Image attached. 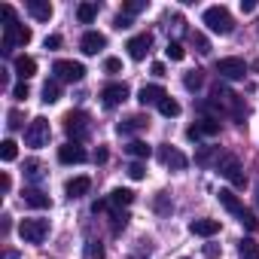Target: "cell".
Returning a JSON list of instances; mask_svg holds the SVG:
<instances>
[{
	"mask_svg": "<svg viewBox=\"0 0 259 259\" xmlns=\"http://www.w3.org/2000/svg\"><path fill=\"white\" fill-rule=\"evenodd\" d=\"M128 177H132V180H144V177H147L144 162H132V165H128Z\"/></svg>",
	"mask_w": 259,
	"mask_h": 259,
	"instance_id": "d590c367",
	"label": "cell"
},
{
	"mask_svg": "<svg viewBox=\"0 0 259 259\" xmlns=\"http://www.w3.org/2000/svg\"><path fill=\"white\" fill-rule=\"evenodd\" d=\"M49 138H52L49 119L37 116V119H31V122H28V128H25V144H28V147L40 150V147H46V144H49Z\"/></svg>",
	"mask_w": 259,
	"mask_h": 259,
	"instance_id": "277c9868",
	"label": "cell"
},
{
	"mask_svg": "<svg viewBox=\"0 0 259 259\" xmlns=\"http://www.w3.org/2000/svg\"><path fill=\"white\" fill-rule=\"evenodd\" d=\"M64 189H67V198L73 201V198H82V195L92 189V180H89V177H73Z\"/></svg>",
	"mask_w": 259,
	"mask_h": 259,
	"instance_id": "44dd1931",
	"label": "cell"
},
{
	"mask_svg": "<svg viewBox=\"0 0 259 259\" xmlns=\"http://www.w3.org/2000/svg\"><path fill=\"white\" fill-rule=\"evenodd\" d=\"M153 73H156V76H165V64H162V61H156V64H153Z\"/></svg>",
	"mask_w": 259,
	"mask_h": 259,
	"instance_id": "816d5d0a",
	"label": "cell"
},
{
	"mask_svg": "<svg viewBox=\"0 0 259 259\" xmlns=\"http://www.w3.org/2000/svg\"><path fill=\"white\" fill-rule=\"evenodd\" d=\"M125 226H128V213L113 210V232H119V229H125Z\"/></svg>",
	"mask_w": 259,
	"mask_h": 259,
	"instance_id": "ab89813d",
	"label": "cell"
},
{
	"mask_svg": "<svg viewBox=\"0 0 259 259\" xmlns=\"http://www.w3.org/2000/svg\"><path fill=\"white\" fill-rule=\"evenodd\" d=\"M101 98H104V107H119L128 98V85L125 82H110V85L101 89Z\"/></svg>",
	"mask_w": 259,
	"mask_h": 259,
	"instance_id": "8fae6325",
	"label": "cell"
},
{
	"mask_svg": "<svg viewBox=\"0 0 259 259\" xmlns=\"http://www.w3.org/2000/svg\"><path fill=\"white\" fill-rule=\"evenodd\" d=\"M116 28H119V31L132 28V19H128V16H116Z\"/></svg>",
	"mask_w": 259,
	"mask_h": 259,
	"instance_id": "7dc6e473",
	"label": "cell"
},
{
	"mask_svg": "<svg viewBox=\"0 0 259 259\" xmlns=\"http://www.w3.org/2000/svg\"><path fill=\"white\" fill-rule=\"evenodd\" d=\"M107 201H110V207L116 210V207H128L135 201V192L132 189H113L110 195H107Z\"/></svg>",
	"mask_w": 259,
	"mask_h": 259,
	"instance_id": "603a6c76",
	"label": "cell"
},
{
	"mask_svg": "<svg viewBox=\"0 0 259 259\" xmlns=\"http://www.w3.org/2000/svg\"><path fill=\"white\" fill-rule=\"evenodd\" d=\"M256 204H259V192H256Z\"/></svg>",
	"mask_w": 259,
	"mask_h": 259,
	"instance_id": "f5cc1de1",
	"label": "cell"
},
{
	"mask_svg": "<svg viewBox=\"0 0 259 259\" xmlns=\"http://www.w3.org/2000/svg\"><path fill=\"white\" fill-rule=\"evenodd\" d=\"M159 113L168 116V119H174V116H180V104H177L174 98H165V101L159 104Z\"/></svg>",
	"mask_w": 259,
	"mask_h": 259,
	"instance_id": "4dcf8cb0",
	"label": "cell"
},
{
	"mask_svg": "<svg viewBox=\"0 0 259 259\" xmlns=\"http://www.w3.org/2000/svg\"><path fill=\"white\" fill-rule=\"evenodd\" d=\"M28 95H31V89H28V82H19V85L13 89V98H16V101H25Z\"/></svg>",
	"mask_w": 259,
	"mask_h": 259,
	"instance_id": "b9f144b4",
	"label": "cell"
},
{
	"mask_svg": "<svg viewBox=\"0 0 259 259\" xmlns=\"http://www.w3.org/2000/svg\"><path fill=\"white\" fill-rule=\"evenodd\" d=\"M104 70H107V73H119V70H122V61H119V58H107V61H104Z\"/></svg>",
	"mask_w": 259,
	"mask_h": 259,
	"instance_id": "ee69618b",
	"label": "cell"
},
{
	"mask_svg": "<svg viewBox=\"0 0 259 259\" xmlns=\"http://www.w3.org/2000/svg\"><path fill=\"white\" fill-rule=\"evenodd\" d=\"M58 98H61V82L58 79H49L43 85V104H55Z\"/></svg>",
	"mask_w": 259,
	"mask_h": 259,
	"instance_id": "484cf974",
	"label": "cell"
},
{
	"mask_svg": "<svg viewBox=\"0 0 259 259\" xmlns=\"http://www.w3.org/2000/svg\"><path fill=\"white\" fill-rule=\"evenodd\" d=\"M95 16H98V7H95V4H79V7H76V19H79V25H92Z\"/></svg>",
	"mask_w": 259,
	"mask_h": 259,
	"instance_id": "d4e9b609",
	"label": "cell"
},
{
	"mask_svg": "<svg viewBox=\"0 0 259 259\" xmlns=\"http://www.w3.org/2000/svg\"><path fill=\"white\" fill-rule=\"evenodd\" d=\"M213 156H217V150H210V147H204V150H201V153L195 156V162H198V165H210V162H213Z\"/></svg>",
	"mask_w": 259,
	"mask_h": 259,
	"instance_id": "f35d334b",
	"label": "cell"
},
{
	"mask_svg": "<svg viewBox=\"0 0 259 259\" xmlns=\"http://www.w3.org/2000/svg\"><path fill=\"white\" fill-rule=\"evenodd\" d=\"M192 43L198 46V52H201V55H207V52H210V43H207V37H204V34H192Z\"/></svg>",
	"mask_w": 259,
	"mask_h": 259,
	"instance_id": "74e56055",
	"label": "cell"
},
{
	"mask_svg": "<svg viewBox=\"0 0 259 259\" xmlns=\"http://www.w3.org/2000/svg\"><path fill=\"white\" fill-rule=\"evenodd\" d=\"M238 253H241V259H259V244L253 238H244L238 244Z\"/></svg>",
	"mask_w": 259,
	"mask_h": 259,
	"instance_id": "4316f807",
	"label": "cell"
},
{
	"mask_svg": "<svg viewBox=\"0 0 259 259\" xmlns=\"http://www.w3.org/2000/svg\"><path fill=\"white\" fill-rule=\"evenodd\" d=\"M125 150H128V156H135L138 162H144V159H150V156H153V147H150V144H144V141H132Z\"/></svg>",
	"mask_w": 259,
	"mask_h": 259,
	"instance_id": "cb8c5ba5",
	"label": "cell"
},
{
	"mask_svg": "<svg viewBox=\"0 0 259 259\" xmlns=\"http://www.w3.org/2000/svg\"><path fill=\"white\" fill-rule=\"evenodd\" d=\"M201 19H204V25H207L213 34H223V37H226V34L235 31V19H232V13H229L226 7H207Z\"/></svg>",
	"mask_w": 259,
	"mask_h": 259,
	"instance_id": "7a4b0ae2",
	"label": "cell"
},
{
	"mask_svg": "<svg viewBox=\"0 0 259 259\" xmlns=\"http://www.w3.org/2000/svg\"><path fill=\"white\" fill-rule=\"evenodd\" d=\"M238 220H241V226H244L247 232H256V229H259V220H256L250 210H241V213H238Z\"/></svg>",
	"mask_w": 259,
	"mask_h": 259,
	"instance_id": "1f68e13d",
	"label": "cell"
},
{
	"mask_svg": "<svg viewBox=\"0 0 259 259\" xmlns=\"http://www.w3.org/2000/svg\"><path fill=\"white\" fill-rule=\"evenodd\" d=\"M183 85H186L189 92H198V89L204 85V73H201V70H189V73L183 76Z\"/></svg>",
	"mask_w": 259,
	"mask_h": 259,
	"instance_id": "f1b7e54d",
	"label": "cell"
},
{
	"mask_svg": "<svg viewBox=\"0 0 259 259\" xmlns=\"http://www.w3.org/2000/svg\"><path fill=\"white\" fill-rule=\"evenodd\" d=\"M217 168H220V174H223L232 186H244V183H247V177H244V171H241V162H238L235 156H220Z\"/></svg>",
	"mask_w": 259,
	"mask_h": 259,
	"instance_id": "ba28073f",
	"label": "cell"
},
{
	"mask_svg": "<svg viewBox=\"0 0 259 259\" xmlns=\"http://www.w3.org/2000/svg\"><path fill=\"white\" fill-rule=\"evenodd\" d=\"M22 201H25L28 207H34V210H46V207H52V198H49L43 189H25V192H22Z\"/></svg>",
	"mask_w": 259,
	"mask_h": 259,
	"instance_id": "9a60e30c",
	"label": "cell"
},
{
	"mask_svg": "<svg viewBox=\"0 0 259 259\" xmlns=\"http://www.w3.org/2000/svg\"><path fill=\"white\" fill-rule=\"evenodd\" d=\"M52 73H55V79L58 82H79L82 76H85V67L79 64V61H55V67H52Z\"/></svg>",
	"mask_w": 259,
	"mask_h": 259,
	"instance_id": "52a82bcc",
	"label": "cell"
},
{
	"mask_svg": "<svg viewBox=\"0 0 259 259\" xmlns=\"http://www.w3.org/2000/svg\"><path fill=\"white\" fill-rule=\"evenodd\" d=\"M165 52H168V58H171V61H183V58H186V49H183L180 43H168V49H165Z\"/></svg>",
	"mask_w": 259,
	"mask_h": 259,
	"instance_id": "d6a6232c",
	"label": "cell"
},
{
	"mask_svg": "<svg viewBox=\"0 0 259 259\" xmlns=\"http://www.w3.org/2000/svg\"><path fill=\"white\" fill-rule=\"evenodd\" d=\"M198 132H201V138H213V135H220V119L204 116V119L198 122Z\"/></svg>",
	"mask_w": 259,
	"mask_h": 259,
	"instance_id": "83f0119b",
	"label": "cell"
},
{
	"mask_svg": "<svg viewBox=\"0 0 259 259\" xmlns=\"http://www.w3.org/2000/svg\"><path fill=\"white\" fill-rule=\"evenodd\" d=\"M156 210H162V213H168V210H171V204H168L165 192H159V198H156Z\"/></svg>",
	"mask_w": 259,
	"mask_h": 259,
	"instance_id": "f6af8a7d",
	"label": "cell"
},
{
	"mask_svg": "<svg viewBox=\"0 0 259 259\" xmlns=\"http://www.w3.org/2000/svg\"><path fill=\"white\" fill-rule=\"evenodd\" d=\"M25 174H28V177H40V162H37V159H28V162H25Z\"/></svg>",
	"mask_w": 259,
	"mask_h": 259,
	"instance_id": "7bdbcfd3",
	"label": "cell"
},
{
	"mask_svg": "<svg viewBox=\"0 0 259 259\" xmlns=\"http://www.w3.org/2000/svg\"><path fill=\"white\" fill-rule=\"evenodd\" d=\"M210 101L217 104V110H226V113H232V116H235V119H238V122L244 125L247 107L241 104V98H238V95H235L232 89H226V85H220V82H217V85L210 89Z\"/></svg>",
	"mask_w": 259,
	"mask_h": 259,
	"instance_id": "6da1fadb",
	"label": "cell"
},
{
	"mask_svg": "<svg viewBox=\"0 0 259 259\" xmlns=\"http://www.w3.org/2000/svg\"><path fill=\"white\" fill-rule=\"evenodd\" d=\"M85 256H89V259H104L107 253H104V247H101L98 241H89V244H85Z\"/></svg>",
	"mask_w": 259,
	"mask_h": 259,
	"instance_id": "836d02e7",
	"label": "cell"
},
{
	"mask_svg": "<svg viewBox=\"0 0 259 259\" xmlns=\"http://www.w3.org/2000/svg\"><path fill=\"white\" fill-rule=\"evenodd\" d=\"M217 73L223 79H244L247 64H244V58H220L217 61Z\"/></svg>",
	"mask_w": 259,
	"mask_h": 259,
	"instance_id": "9c48e42d",
	"label": "cell"
},
{
	"mask_svg": "<svg viewBox=\"0 0 259 259\" xmlns=\"http://www.w3.org/2000/svg\"><path fill=\"white\" fill-rule=\"evenodd\" d=\"M0 189H4V192H10V189H13V180H10V174H0Z\"/></svg>",
	"mask_w": 259,
	"mask_h": 259,
	"instance_id": "c3c4849f",
	"label": "cell"
},
{
	"mask_svg": "<svg viewBox=\"0 0 259 259\" xmlns=\"http://www.w3.org/2000/svg\"><path fill=\"white\" fill-rule=\"evenodd\" d=\"M253 10H256L253 0H241V13H253Z\"/></svg>",
	"mask_w": 259,
	"mask_h": 259,
	"instance_id": "f907efd6",
	"label": "cell"
},
{
	"mask_svg": "<svg viewBox=\"0 0 259 259\" xmlns=\"http://www.w3.org/2000/svg\"><path fill=\"white\" fill-rule=\"evenodd\" d=\"M125 49H128V55H132L135 61H144V58L150 55V49H153V34H138V37H132Z\"/></svg>",
	"mask_w": 259,
	"mask_h": 259,
	"instance_id": "30bf717a",
	"label": "cell"
},
{
	"mask_svg": "<svg viewBox=\"0 0 259 259\" xmlns=\"http://www.w3.org/2000/svg\"><path fill=\"white\" fill-rule=\"evenodd\" d=\"M31 28L19 25V22H7L4 25V52H13L16 46H28L31 43Z\"/></svg>",
	"mask_w": 259,
	"mask_h": 259,
	"instance_id": "5b68a950",
	"label": "cell"
},
{
	"mask_svg": "<svg viewBox=\"0 0 259 259\" xmlns=\"http://www.w3.org/2000/svg\"><path fill=\"white\" fill-rule=\"evenodd\" d=\"M19 235H22L25 244H43L46 235H49V220H22Z\"/></svg>",
	"mask_w": 259,
	"mask_h": 259,
	"instance_id": "8992f818",
	"label": "cell"
},
{
	"mask_svg": "<svg viewBox=\"0 0 259 259\" xmlns=\"http://www.w3.org/2000/svg\"><path fill=\"white\" fill-rule=\"evenodd\" d=\"M64 132H67V138H70L73 144L85 141V138H89V132H92V125H89V113H82V110H70V113H64Z\"/></svg>",
	"mask_w": 259,
	"mask_h": 259,
	"instance_id": "3957f363",
	"label": "cell"
},
{
	"mask_svg": "<svg viewBox=\"0 0 259 259\" xmlns=\"http://www.w3.org/2000/svg\"><path fill=\"white\" fill-rule=\"evenodd\" d=\"M217 198H220V204H223V207H226L229 213H235V217H238V213L244 210V204L238 201V195H235L232 189H220V192H217Z\"/></svg>",
	"mask_w": 259,
	"mask_h": 259,
	"instance_id": "7402d4cb",
	"label": "cell"
},
{
	"mask_svg": "<svg viewBox=\"0 0 259 259\" xmlns=\"http://www.w3.org/2000/svg\"><path fill=\"white\" fill-rule=\"evenodd\" d=\"M220 253H223V250H220L217 244H204V256H207V259H220Z\"/></svg>",
	"mask_w": 259,
	"mask_h": 259,
	"instance_id": "bcb514c9",
	"label": "cell"
},
{
	"mask_svg": "<svg viewBox=\"0 0 259 259\" xmlns=\"http://www.w3.org/2000/svg\"><path fill=\"white\" fill-rule=\"evenodd\" d=\"M22 119H25V116H22L19 110H10V113H7V128H10V132H16V128H22Z\"/></svg>",
	"mask_w": 259,
	"mask_h": 259,
	"instance_id": "8d00e7d4",
	"label": "cell"
},
{
	"mask_svg": "<svg viewBox=\"0 0 259 259\" xmlns=\"http://www.w3.org/2000/svg\"><path fill=\"white\" fill-rule=\"evenodd\" d=\"M28 13L37 22H49L52 19V4H49V0H28Z\"/></svg>",
	"mask_w": 259,
	"mask_h": 259,
	"instance_id": "d6986e66",
	"label": "cell"
},
{
	"mask_svg": "<svg viewBox=\"0 0 259 259\" xmlns=\"http://www.w3.org/2000/svg\"><path fill=\"white\" fill-rule=\"evenodd\" d=\"M16 156H19V144L16 141H4V144H0V159H4V162H16Z\"/></svg>",
	"mask_w": 259,
	"mask_h": 259,
	"instance_id": "f546056e",
	"label": "cell"
},
{
	"mask_svg": "<svg viewBox=\"0 0 259 259\" xmlns=\"http://www.w3.org/2000/svg\"><path fill=\"white\" fill-rule=\"evenodd\" d=\"M122 10H125V16H128V19H132V16H138L141 10H147V4H144V0H128Z\"/></svg>",
	"mask_w": 259,
	"mask_h": 259,
	"instance_id": "e575fe53",
	"label": "cell"
},
{
	"mask_svg": "<svg viewBox=\"0 0 259 259\" xmlns=\"http://www.w3.org/2000/svg\"><path fill=\"white\" fill-rule=\"evenodd\" d=\"M61 43H64V40H61V34H49V37L43 40V46H46V49H61Z\"/></svg>",
	"mask_w": 259,
	"mask_h": 259,
	"instance_id": "60d3db41",
	"label": "cell"
},
{
	"mask_svg": "<svg viewBox=\"0 0 259 259\" xmlns=\"http://www.w3.org/2000/svg\"><path fill=\"white\" fill-rule=\"evenodd\" d=\"M159 159H162L171 171H183V168L189 165V159H186L180 150H174V147H162V150H159Z\"/></svg>",
	"mask_w": 259,
	"mask_h": 259,
	"instance_id": "5bb4252c",
	"label": "cell"
},
{
	"mask_svg": "<svg viewBox=\"0 0 259 259\" xmlns=\"http://www.w3.org/2000/svg\"><path fill=\"white\" fill-rule=\"evenodd\" d=\"M186 138H189V141H198V138H201V132H198V125H189V128H186Z\"/></svg>",
	"mask_w": 259,
	"mask_h": 259,
	"instance_id": "681fc988",
	"label": "cell"
},
{
	"mask_svg": "<svg viewBox=\"0 0 259 259\" xmlns=\"http://www.w3.org/2000/svg\"><path fill=\"white\" fill-rule=\"evenodd\" d=\"M147 125H150V119H147V116H141V113H135V116H128L125 122H119L116 132H119V135H135V132H144Z\"/></svg>",
	"mask_w": 259,
	"mask_h": 259,
	"instance_id": "e0dca14e",
	"label": "cell"
},
{
	"mask_svg": "<svg viewBox=\"0 0 259 259\" xmlns=\"http://www.w3.org/2000/svg\"><path fill=\"white\" fill-rule=\"evenodd\" d=\"M104 46H107V37H104V34H98V31H85V34H82V40H79L82 55H98Z\"/></svg>",
	"mask_w": 259,
	"mask_h": 259,
	"instance_id": "4fadbf2b",
	"label": "cell"
},
{
	"mask_svg": "<svg viewBox=\"0 0 259 259\" xmlns=\"http://www.w3.org/2000/svg\"><path fill=\"white\" fill-rule=\"evenodd\" d=\"M16 73H19L22 82H28V79L37 73V61H34L31 55H19V58H16Z\"/></svg>",
	"mask_w": 259,
	"mask_h": 259,
	"instance_id": "ffe728a7",
	"label": "cell"
},
{
	"mask_svg": "<svg viewBox=\"0 0 259 259\" xmlns=\"http://www.w3.org/2000/svg\"><path fill=\"white\" fill-rule=\"evenodd\" d=\"M189 232L198 235V238H213L220 232V220H192L189 223Z\"/></svg>",
	"mask_w": 259,
	"mask_h": 259,
	"instance_id": "2e32d148",
	"label": "cell"
},
{
	"mask_svg": "<svg viewBox=\"0 0 259 259\" xmlns=\"http://www.w3.org/2000/svg\"><path fill=\"white\" fill-rule=\"evenodd\" d=\"M58 162L61 165H82L85 162V150L73 141H67L64 147H58Z\"/></svg>",
	"mask_w": 259,
	"mask_h": 259,
	"instance_id": "7c38bea8",
	"label": "cell"
},
{
	"mask_svg": "<svg viewBox=\"0 0 259 259\" xmlns=\"http://www.w3.org/2000/svg\"><path fill=\"white\" fill-rule=\"evenodd\" d=\"M168 95H165V89L162 85H144L141 92H138V101L144 104V107H150V104H162Z\"/></svg>",
	"mask_w": 259,
	"mask_h": 259,
	"instance_id": "ac0fdd59",
	"label": "cell"
}]
</instances>
